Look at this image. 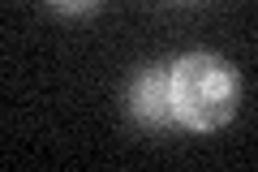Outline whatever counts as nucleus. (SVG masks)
<instances>
[{"mask_svg":"<svg viewBox=\"0 0 258 172\" xmlns=\"http://www.w3.org/2000/svg\"><path fill=\"white\" fill-rule=\"evenodd\" d=\"M168 99H172V121L181 129L207 134L232 121L241 99V78L215 52H185L168 61Z\"/></svg>","mask_w":258,"mask_h":172,"instance_id":"f257e3e1","label":"nucleus"},{"mask_svg":"<svg viewBox=\"0 0 258 172\" xmlns=\"http://www.w3.org/2000/svg\"><path fill=\"white\" fill-rule=\"evenodd\" d=\"M129 117L151 129H168L172 121V99H168V65H147L129 82Z\"/></svg>","mask_w":258,"mask_h":172,"instance_id":"f03ea898","label":"nucleus"},{"mask_svg":"<svg viewBox=\"0 0 258 172\" xmlns=\"http://www.w3.org/2000/svg\"><path fill=\"white\" fill-rule=\"evenodd\" d=\"M56 13H69V18H78V13H91L99 0H47Z\"/></svg>","mask_w":258,"mask_h":172,"instance_id":"7ed1b4c3","label":"nucleus"}]
</instances>
